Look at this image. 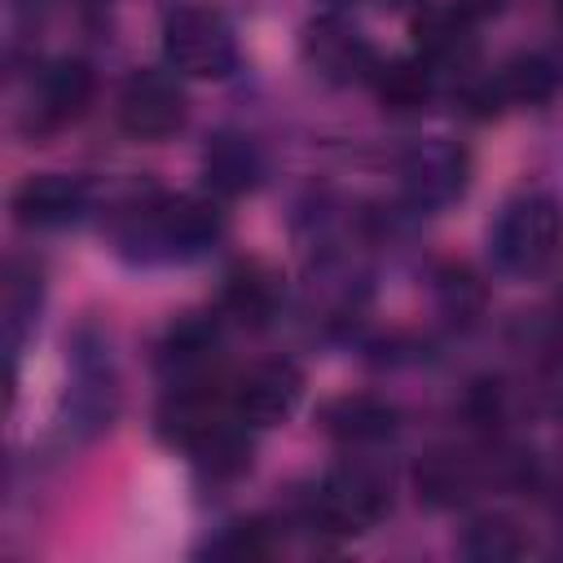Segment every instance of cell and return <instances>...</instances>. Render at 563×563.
<instances>
[{
	"label": "cell",
	"instance_id": "obj_1",
	"mask_svg": "<svg viewBox=\"0 0 563 563\" xmlns=\"http://www.w3.org/2000/svg\"><path fill=\"white\" fill-rule=\"evenodd\" d=\"M224 238V211L211 198L176 194L132 202L114 220L119 255L132 264H185L207 255Z\"/></svg>",
	"mask_w": 563,
	"mask_h": 563
},
{
	"label": "cell",
	"instance_id": "obj_2",
	"mask_svg": "<svg viewBox=\"0 0 563 563\" xmlns=\"http://www.w3.org/2000/svg\"><path fill=\"white\" fill-rule=\"evenodd\" d=\"M563 246V211L550 194H519L510 198L488 233L493 264L506 277H541Z\"/></svg>",
	"mask_w": 563,
	"mask_h": 563
},
{
	"label": "cell",
	"instance_id": "obj_3",
	"mask_svg": "<svg viewBox=\"0 0 563 563\" xmlns=\"http://www.w3.org/2000/svg\"><path fill=\"white\" fill-rule=\"evenodd\" d=\"M163 57L176 75L224 79L238 66V35L211 4H180L163 18Z\"/></svg>",
	"mask_w": 563,
	"mask_h": 563
},
{
	"label": "cell",
	"instance_id": "obj_4",
	"mask_svg": "<svg viewBox=\"0 0 563 563\" xmlns=\"http://www.w3.org/2000/svg\"><path fill=\"white\" fill-rule=\"evenodd\" d=\"M312 510L325 532H339V537L369 532L391 510V479L365 457H343L325 471Z\"/></svg>",
	"mask_w": 563,
	"mask_h": 563
},
{
	"label": "cell",
	"instance_id": "obj_5",
	"mask_svg": "<svg viewBox=\"0 0 563 563\" xmlns=\"http://www.w3.org/2000/svg\"><path fill=\"white\" fill-rule=\"evenodd\" d=\"M396 176L413 211H444L471 185V154L449 136H422L400 154Z\"/></svg>",
	"mask_w": 563,
	"mask_h": 563
},
{
	"label": "cell",
	"instance_id": "obj_6",
	"mask_svg": "<svg viewBox=\"0 0 563 563\" xmlns=\"http://www.w3.org/2000/svg\"><path fill=\"white\" fill-rule=\"evenodd\" d=\"M299 53H303L308 70H317L325 84H361L378 66L374 44L343 13H317L299 35Z\"/></svg>",
	"mask_w": 563,
	"mask_h": 563
},
{
	"label": "cell",
	"instance_id": "obj_7",
	"mask_svg": "<svg viewBox=\"0 0 563 563\" xmlns=\"http://www.w3.org/2000/svg\"><path fill=\"white\" fill-rule=\"evenodd\" d=\"M114 119L136 141H163L185 123V88L172 70H132L119 88Z\"/></svg>",
	"mask_w": 563,
	"mask_h": 563
},
{
	"label": "cell",
	"instance_id": "obj_8",
	"mask_svg": "<svg viewBox=\"0 0 563 563\" xmlns=\"http://www.w3.org/2000/svg\"><path fill=\"white\" fill-rule=\"evenodd\" d=\"M220 365V321L211 312H185L158 343V369L167 387H211Z\"/></svg>",
	"mask_w": 563,
	"mask_h": 563
},
{
	"label": "cell",
	"instance_id": "obj_9",
	"mask_svg": "<svg viewBox=\"0 0 563 563\" xmlns=\"http://www.w3.org/2000/svg\"><path fill=\"white\" fill-rule=\"evenodd\" d=\"M229 400L246 427H277L303 400V369L295 361H260L238 378Z\"/></svg>",
	"mask_w": 563,
	"mask_h": 563
},
{
	"label": "cell",
	"instance_id": "obj_10",
	"mask_svg": "<svg viewBox=\"0 0 563 563\" xmlns=\"http://www.w3.org/2000/svg\"><path fill=\"white\" fill-rule=\"evenodd\" d=\"M88 101H92V70L79 57H57V62L40 66L26 119L35 132H53L62 123H75L88 110Z\"/></svg>",
	"mask_w": 563,
	"mask_h": 563
},
{
	"label": "cell",
	"instance_id": "obj_11",
	"mask_svg": "<svg viewBox=\"0 0 563 563\" xmlns=\"http://www.w3.org/2000/svg\"><path fill=\"white\" fill-rule=\"evenodd\" d=\"M413 48L427 70H466L479 53L475 18L457 4H435L413 18Z\"/></svg>",
	"mask_w": 563,
	"mask_h": 563
},
{
	"label": "cell",
	"instance_id": "obj_12",
	"mask_svg": "<svg viewBox=\"0 0 563 563\" xmlns=\"http://www.w3.org/2000/svg\"><path fill=\"white\" fill-rule=\"evenodd\" d=\"M88 211V185L66 172L26 176L13 189V216L26 229H66Z\"/></svg>",
	"mask_w": 563,
	"mask_h": 563
},
{
	"label": "cell",
	"instance_id": "obj_13",
	"mask_svg": "<svg viewBox=\"0 0 563 563\" xmlns=\"http://www.w3.org/2000/svg\"><path fill=\"white\" fill-rule=\"evenodd\" d=\"M554 88H559V70L541 53H519L497 75H488L466 101L479 106V114H493L506 106H541L554 97Z\"/></svg>",
	"mask_w": 563,
	"mask_h": 563
},
{
	"label": "cell",
	"instance_id": "obj_14",
	"mask_svg": "<svg viewBox=\"0 0 563 563\" xmlns=\"http://www.w3.org/2000/svg\"><path fill=\"white\" fill-rule=\"evenodd\" d=\"M277 308H282V277L268 264L246 260V264L229 268L224 290H220V317L260 330L277 317Z\"/></svg>",
	"mask_w": 563,
	"mask_h": 563
},
{
	"label": "cell",
	"instance_id": "obj_15",
	"mask_svg": "<svg viewBox=\"0 0 563 563\" xmlns=\"http://www.w3.org/2000/svg\"><path fill=\"white\" fill-rule=\"evenodd\" d=\"M202 176H207V189L220 194V198H238V194L255 189L260 176H264V154H260L255 136L216 132L202 150Z\"/></svg>",
	"mask_w": 563,
	"mask_h": 563
},
{
	"label": "cell",
	"instance_id": "obj_16",
	"mask_svg": "<svg viewBox=\"0 0 563 563\" xmlns=\"http://www.w3.org/2000/svg\"><path fill=\"white\" fill-rule=\"evenodd\" d=\"M396 422H400L396 405H387L383 396H369V391L334 396L321 409V427L343 444H378L396 431Z\"/></svg>",
	"mask_w": 563,
	"mask_h": 563
},
{
	"label": "cell",
	"instance_id": "obj_17",
	"mask_svg": "<svg viewBox=\"0 0 563 563\" xmlns=\"http://www.w3.org/2000/svg\"><path fill=\"white\" fill-rule=\"evenodd\" d=\"M479 479H484V475H479L475 457L453 453V449H435V453H427V457L418 462V471H413L418 497H422L427 506H462V501L475 497Z\"/></svg>",
	"mask_w": 563,
	"mask_h": 563
},
{
	"label": "cell",
	"instance_id": "obj_18",
	"mask_svg": "<svg viewBox=\"0 0 563 563\" xmlns=\"http://www.w3.org/2000/svg\"><path fill=\"white\" fill-rule=\"evenodd\" d=\"M40 299H44V282H40V268L26 264V260H13L9 273H4V347H9V361H18L22 352V339L31 334L35 317H40Z\"/></svg>",
	"mask_w": 563,
	"mask_h": 563
},
{
	"label": "cell",
	"instance_id": "obj_19",
	"mask_svg": "<svg viewBox=\"0 0 563 563\" xmlns=\"http://www.w3.org/2000/svg\"><path fill=\"white\" fill-rule=\"evenodd\" d=\"M369 84L378 88V101L387 110H418L431 97V70L413 57V62H378Z\"/></svg>",
	"mask_w": 563,
	"mask_h": 563
},
{
	"label": "cell",
	"instance_id": "obj_20",
	"mask_svg": "<svg viewBox=\"0 0 563 563\" xmlns=\"http://www.w3.org/2000/svg\"><path fill=\"white\" fill-rule=\"evenodd\" d=\"M523 550H528V541L506 515H479L462 532V554L475 563H506V559H519Z\"/></svg>",
	"mask_w": 563,
	"mask_h": 563
},
{
	"label": "cell",
	"instance_id": "obj_21",
	"mask_svg": "<svg viewBox=\"0 0 563 563\" xmlns=\"http://www.w3.org/2000/svg\"><path fill=\"white\" fill-rule=\"evenodd\" d=\"M435 299H440V312L457 325H471L479 312H484V282L466 268V264H449L440 268L435 277Z\"/></svg>",
	"mask_w": 563,
	"mask_h": 563
},
{
	"label": "cell",
	"instance_id": "obj_22",
	"mask_svg": "<svg viewBox=\"0 0 563 563\" xmlns=\"http://www.w3.org/2000/svg\"><path fill=\"white\" fill-rule=\"evenodd\" d=\"M457 9H466L471 18H488V13H501L506 9V0H453Z\"/></svg>",
	"mask_w": 563,
	"mask_h": 563
},
{
	"label": "cell",
	"instance_id": "obj_23",
	"mask_svg": "<svg viewBox=\"0 0 563 563\" xmlns=\"http://www.w3.org/2000/svg\"><path fill=\"white\" fill-rule=\"evenodd\" d=\"M554 9H559V18H563V0H554Z\"/></svg>",
	"mask_w": 563,
	"mask_h": 563
},
{
	"label": "cell",
	"instance_id": "obj_24",
	"mask_svg": "<svg viewBox=\"0 0 563 563\" xmlns=\"http://www.w3.org/2000/svg\"><path fill=\"white\" fill-rule=\"evenodd\" d=\"M383 4H409V0H383Z\"/></svg>",
	"mask_w": 563,
	"mask_h": 563
}]
</instances>
